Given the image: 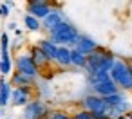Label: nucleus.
<instances>
[{
    "label": "nucleus",
    "mask_w": 132,
    "mask_h": 119,
    "mask_svg": "<svg viewBox=\"0 0 132 119\" xmlns=\"http://www.w3.org/2000/svg\"><path fill=\"white\" fill-rule=\"evenodd\" d=\"M15 69H16V72H20V74H24V76H27V78L35 79V81H36L38 76H40V69L33 63L29 52H20V54L15 58Z\"/></svg>",
    "instance_id": "5"
},
{
    "label": "nucleus",
    "mask_w": 132,
    "mask_h": 119,
    "mask_svg": "<svg viewBox=\"0 0 132 119\" xmlns=\"http://www.w3.org/2000/svg\"><path fill=\"white\" fill-rule=\"evenodd\" d=\"M15 36H16V38H20V36H22V31H20V29H16V31H15Z\"/></svg>",
    "instance_id": "27"
},
{
    "label": "nucleus",
    "mask_w": 132,
    "mask_h": 119,
    "mask_svg": "<svg viewBox=\"0 0 132 119\" xmlns=\"http://www.w3.org/2000/svg\"><path fill=\"white\" fill-rule=\"evenodd\" d=\"M114 60H116V56L110 51H107V49L98 45V49L87 56L85 72L87 74H92V72H110V69L114 65Z\"/></svg>",
    "instance_id": "2"
},
{
    "label": "nucleus",
    "mask_w": 132,
    "mask_h": 119,
    "mask_svg": "<svg viewBox=\"0 0 132 119\" xmlns=\"http://www.w3.org/2000/svg\"><path fill=\"white\" fill-rule=\"evenodd\" d=\"M36 45H38V47H40V51L47 56V60L53 63V61H54V56H56V51H58V45H54L49 38H42Z\"/></svg>",
    "instance_id": "15"
},
{
    "label": "nucleus",
    "mask_w": 132,
    "mask_h": 119,
    "mask_svg": "<svg viewBox=\"0 0 132 119\" xmlns=\"http://www.w3.org/2000/svg\"><path fill=\"white\" fill-rule=\"evenodd\" d=\"M78 36H80V31H78L76 25L71 24L67 18H65L62 24H58L54 29H51V31L47 33V38H49L54 45H58V47H69V49H72V47L76 45Z\"/></svg>",
    "instance_id": "1"
},
{
    "label": "nucleus",
    "mask_w": 132,
    "mask_h": 119,
    "mask_svg": "<svg viewBox=\"0 0 132 119\" xmlns=\"http://www.w3.org/2000/svg\"><path fill=\"white\" fill-rule=\"evenodd\" d=\"M103 101H105V105H107V108H112V106H118L119 103H123V101H127V97H125V94H123L121 90H118L116 94H110V96H107V97H103Z\"/></svg>",
    "instance_id": "19"
},
{
    "label": "nucleus",
    "mask_w": 132,
    "mask_h": 119,
    "mask_svg": "<svg viewBox=\"0 0 132 119\" xmlns=\"http://www.w3.org/2000/svg\"><path fill=\"white\" fill-rule=\"evenodd\" d=\"M109 76L116 83L118 90H121V92L132 90V63L130 61H127L123 58H116Z\"/></svg>",
    "instance_id": "3"
},
{
    "label": "nucleus",
    "mask_w": 132,
    "mask_h": 119,
    "mask_svg": "<svg viewBox=\"0 0 132 119\" xmlns=\"http://www.w3.org/2000/svg\"><path fill=\"white\" fill-rule=\"evenodd\" d=\"M45 119H71V117L63 110H49V114L45 115Z\"/></svg>",
    "instance_id": "22"
},
{
    "label": "nucleus",
    "mask_w": 132,
    "mask_h": 119,
    "mask_svg": "<svg viewBox=\"0 0 132 119\" xmlns=\"http://www.w3.org/2000/svg\"><path fill=\"white\" fill-rule=\"evenodd\" d=\"M9 11H11V9H9L6 4H0V16H2V18H7V16H9Z\"/></svg>",
    "instance_id": "24"
},
{
    "label": "nucleus",
    "mask_w": 132,
    "mask_h": 119,
    "mask_svg": "<svg viewBox=\"0 0 132 119\" xmlns=\"http://www.w3.org/2000/svg\"><path fill=\"white\" fill-rule=\"evenodd\" d=\"M24 25H26V29L31 31V33H36V31L42 29V22L36 20L35 16H31V15H24Z\"/></svg>",
    "instance_id": "20"
},
{
    "label": "nucleus",
    "mask_w": 132,
    "mask_h": 119,
    "mask_svg": "<svg viewBox=\"0 0 132 119\" xmlns=\"http://www.w3.org/2000/svg\"><path fill=\"white\" fill-rule=\"evenodd\" d=\"M0 34H2V33H0Z\"/></svg>",
    "instance_id": "31"
},
{
    "label": "nucleus",
    "mask_w": 132,
    "mask_h": 119,
    "mask_svg": "<svg viewBox=\"0 0 132 119\" xmlns=\"http://www.w3.org/2000/svg\"><path fill=\"white\" fill-rule=\"evenodd\" d=\"M72 119H94V115L89 114V112H85V110H78V112L72 115Z\"/></svg>",
    "instance_id": "23"
},
{
    "label": "nucleus",
    "mask_w": 132,
    "mask_h": 119,
    "mask_svg": "<svg viewBox=\"0 0 132 119\" xmlns=\"http://www.w3.org/2000/svg\"><path fill=\"white\" fill-rule=\"evenodd\" d=\"M53 63H56V65L62 67V69L71 67V49H69V47H58Z\"/></svg>",
    "instance_id": "16"
},
{
    "label": "nucleus",
    "mask_w": 132,
    "mask_h": 119,
    "mask_svg": "<svg viewBox=\"0 0 132 119\" xmlns=\"http://www.w3.org/2000/svg\"><path fill=\"white\" fill-rule=\"evenodd\" d=\"M11 72H13V61L11 60H0V74L6 78V76H11Z\"/></svg>",
    "instance_id": "21"
},
{
    "label": "nucleus",
    "mask_w": 132,
    "mask_h": 119,
    "mask_svg": "<svg viewBox=\"0 0 132 119\" xmlns=\"http://www.w3.org/2000/svg\"><path fill=\"white\" fill-rule=\"evenodd\" d=\"M9 45H11L9 34L7 33H2V34H0V60H11Z\"/></svg>",
    "instance_id": "17"
},
{
    "label": "nucleus",
    "mask_w": 132,
    "mask_h": 119,
    "mask_svg": "<svg viewBox=\"0 0 132 119\" xmlns=\"http://www.w3.org/2000/svg\"><path fill=\"white\" fill-rule=\"evenodd\" d=\"M35 92V87H20L11 90V105L13 106H26L31 101V96Z\"/></svg>",
    "instance_id": "8"
},
{
    "label": "nucleus",
    "mask_w": 132,
    "mask_h": 119,
    "mask_svg": "<svg viewBox=\"0 0 132 119\" xmlns=\"http://www.w3.org/2000/svg\"><path fill=\"white\" fill-rule=\"evenodd\" d=\"M118 119H127V115H119V117H118Z\"/></svg>",
    "instance_id": "30"
},
{
    "label": "nucleus",
    "mask_w": 132,
    "mask_h": 119,
    "mask_svg": "<svg viewBox=\"0 0 132 119\" xmlns=\"http://www.w3.org/2000/svg\"><path fill=\"white\" fill-rule=\"evenodd\" d=\"M36 81L35 79H31V78H27V76H24V74H20V72H11V78H9V85L13 87V88H20V87H33Z\"/></svg>",
    "instance_id": "14"
},
{
    "label": "nucleus",
    "mask_w": 132,
    "mask_h": 119,
    "mask_svg": "<svg viewBox=\"0 0 132 119\" xmlns=\"http://www.w3.org/2000/svg\"><path fill=\"white\" fill-rule=\"evenodd\" d=\"M49 110H51V108L47 106V103H45L44 99L35 97V99H31V101L24 106L20 119H45V115L49 114Z\"/></svg>",
    "instance_id": "4"
},
{
    "label": "nucleus",
    "mask_w": 132,
    "mask_h": 119,
    "mask_svg": "<svg viewBox=\"0 0 132 119\" xmlns=\"http://www.w3.org/2000/svg\"><path fill=\"white\" fill-rule=\"evenodd\" d=\"M11 90H13V87L9 85V81L4 76H0V108H4V106L9 105V101H11Z\"/></svg>",
    "instance_id": "13"
},
{
    "label": "nucleus",
    "mask_w": 132,
    "mask_h": 119,
    "mask_svg": "<svg viewBox=\"0 0 132 119\" xmlns=\"http://www.w3.org/2000/svg\"><path fill=\"white\" fill-rule=\"evenodd\" d=\"M4 4H6V6H7V7H9V9H11V7H13V6H15V2H11V0H7V2H4Z\"/></svg>",
    "instance_id": "26"
},
{
    "label": "nucleus",
    "mask_w": 132,
    "mask_h": 119,
    "mask_svg": "<svg viewBox=\"0 0 132 119\" xmlns=\"http://www.w3.org/2000/svg\"><path fill=\"white\" fill-rule=\"evenodd\" d=\"M71 119H72V117H71Z\"/></svg>",
    "instance_id": "32"
},
{
    "label": "nucleus",
    "mask_w": 132,
    "mask_h": 119,
    "mask_svg": "<svg viewBox=\"0 0 132 119\" xmlns=\"http://www.w3.org/2000/svg\"><path fill=\"white\" fill-rule=\"evenodd\" d=\"M90 94H94V96H100V97H107V96H110V94H116L118 92V87H116V83L109 78V79H105V81H101V83H96V85H92L90 87Z\"/></svg>",
    "instance_id": "10"
},
{
    "label": "nucleus",
    "mask_w": 132,
    "mask_h": 119,
    "mask_svg": "<svg viewBox=\"0 0 132 119\" xmlns=\"http://www.w3.org/2000/svg\"><path fill=\"white\" fill-rule=\"evenodd\" d=\"M29 56H31V60H33V63L38 67V69H45L51 61L47 60V56L40 51V47L38 45H31L29 47Z\"/></svg>",
    "instance_id": "12"
},
{
    "label": "nucleus",
    "mask_w": 132,
    "mask_h": 119,
    "mask_svg": "<svg viewBox=\"0 0 132 119\" xmlns=\"http://www.w3.org/2000/svg\"><path fill=\"white\" fill-rule=\"evenodd\" d=\"M4 115V108H0V117H2Z\"/></svg>",
    "instance_id": "29"
},
{
    "label": "nucleus",
    "mask_w": 132,
    "mask_h": 119,
    "mask_svg": "<svg viewBox=\"0 0 132 119\" xmlns=\"http://www.w3.org/2000/svg\"><path fill=\"white\" fill-rule=\"evenodd\" d=\"M26 9H27V15H31V16H35L36 20L42 22V20L51 13L53 4L45 2V0H31V2H27Z\"/></svg>",
    "instance_id": "7"
},
{
    "label": "nucleus",
    "mask_w": 132,
    "mask_h": 119,
    "mask_svg": "<svg viewBox=\"0 0 132 119\" xmlns=\"http://www.w3.org/2000/svg\"><path fill=\"white\" fill-rule=\"evenodd\" d=\"M85 63H87V56L78 52L76 49H71V67H76V69H85Z\"/></svg>",
    "instance_id": "18"
},
{
    "label": "nucleus",
    "mask_w": 132,
    "mask_h": 119,
    "mask_svg": "<svg viewBox=\"0 0 132 119\" xmlns=\"http://www.w3.org/2000/svg\"><path fill=\"white\" fill-rule=\"evenodd\" d=\"M127 119H132V110H130V112L127 114Z\"/></svg>",
    "instance_id": "28"
},
{
    "label": "nucleus",
    "mask_w": 132,
    "mask_h": 119,
    "mask_svg": "<svg viewBox=\"0 0 132 119\" xmlns=\"http://www.w3.org/2000/svg\"><path fill=\"white\" fill-rule=\"evenodd\" d=\"M63 20H65V15L62 13V9H56V7L53 6L51 13H49V15H47V16L42 20V27H44V29L49 33L51 29H54V27H56L58 24H62Z\"/></svg>",
    "instance_id": "11"
},
{
    "label": "nucleus",
    "mask_w": 132,
    "mask_h": 119,
    "mask_svg": "<svg viewBox=\"0 0 132 119\" xmlns=\"http://www.w3.org/2000/svg\"><path fill=\"white\" fill-rule=\"evenodd\" d=\"M80 105H81V110H85L89 114H103V112H107V105H105L103 97L94 96V94L83 96Z\"/></svg>",
    "instance_id": "6"
},
{
    "label": "nucleus",
    "mask_w": 132,
    "mask_h": 119,
    "mask_svg": "<svg viewBox=\"0 0 132 119\" xmlns=\"http://www.w3.org/2000/svg\"><path fill=\"white\" fill-rule=\"evenodd\" d=\"M7 29H9V31H13V33H15V31H16V29H18V25H16V22H7Z\"/></svg>",
    "instance_id": "25"
},
{
    "label": "nucleus",
    "mask_w": 132,
    "mask_h": 119,
    "mask_svg": "<svg viewBox=\"0 0 132 119\" xmlns=\"http://www.w3.org/2000/svg\"><path fill=\"white\" fill-rule=\"evenodd\" d=\"M72 49H76L78 52L89 56L90 52H94V51L98 49V43H96V40L90 38L89 34H81V33H80V36H78V40H76V45H74Z\"/></svg>",
    "instance_id": "9"
}]
</instances>
